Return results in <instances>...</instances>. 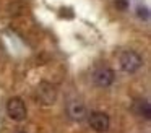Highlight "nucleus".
I'll return each mask as SVG.
<instances>
[{"label":"nucleus","mask_w":151,"mask_h":133,"mask_svg":"<svg viewBox=\"0 0 151 133\" xmlns=\"http://www.w3.org/2000/svg\"><path fill=\"white\" fill-rule=\"evenodd\" d=\"M119 62H120V68L125 73H135V71L143 65V58H141L135 50L122 52L120 57H119Z\"/></svg>","instance_id":"1"},{"label":"nucleus","mask_w":151,"mask_h":133,"mask_svg":"<svg viewBox=\"0 0 151 133\" xmlns=\"http://www.w3.org/2000/svg\"><path fill=\"white\" fill-rule=\"evenodd\" d=\"M7 114L12 120H15V122H23L28 115V110H26L24 102L20 97H12L7 102Z\"/></svg>","instance_id":"2"},{"label":"nucleus","mask_w":151,"mask_h":133,"mask_svg":"<svg viewBox=\"0 0 151 133\" xmlns=\"http://www.w3.org/2000/svg\"><path fill=\"white\" fill-rule=\"evenodd\" d=\"M114 80H115V73L107 67H99V68H96L94 73H93V81L101 88L111 86V84L114 83Z\"/></svg>","instance_id":"3"},{"label":"nucleus","mask_w":151,"mask_h":133,"mask_svg":"<svg viewBox=\"0 0 151 133\" xmlns=\"http://www.w3.org/2000/svg\"><path fill=\"white\" fill-rule=\"evenodd\" d=\"M89 127H91L94 132L98 133H104L109 130L111 127V120H109V115L104 112H93L89 115Z\"/></svg>","instance_id":"4"},{"label":"nucleus","mask_w":151,"mask_h":133,"mask_svg":"<svg viewBox=\"0 0 151 133\" xmlns=\"http://www.w3.org/2000/svg\"><path fill=\"white\" fill-rule=\"evenodd\" d=\"M37 97H39V101L42 104H54V101L57 97V91L52 84L41 83L37 86Z\"/></svg>","instance_id":"5"},{"label":"nucleus","mask_w":151,"mask_h":133,"mask_svg":"<svg viewBox=\"0 0 151 133\" xmlns=\"http://www.w3.org/2000/svg\"><path fill=\"white\" fill-rule=\"evenodd\" d=\"M67 114H68L70 119L76 120V122H81L83 119L86 117V109L81 102L78 101H72V102L67 106Z\"/></svg>","instance_id":"6"},{"label":"nucleus","mask_w":151,"mask_h":133,"mask_svg":"<svg viewBox=\"0 0 151 133\" xmlns=\"http://www.w3.org/2000/svg\"><path fill=\"white\" fill-rule=\"evenodd\" d=\"M140 104V115H145V119H150V104L146 101H138Z\"/></svg>","instance_id":"7"},{"label":"nucleus","mask_w":151,"mask_h":133,"mask_svg":"<svg viewBox=\"0 0 151 133\" xmlns=\"http://www.w3.org/2000/svg\"><path fill=\"white\" fill-rule=\"evenodd\" d=\"M115 6H117V10H120V12H125V10L128 8V2L127 0H115Z\"/></svg>","instance_id":"8"},{"label":"nucleus","mask_w":151,"mask_h":133,"mask_svg":"<svg viewBox=\"0 0 151 133\" xmlns=\"http://www.w3.org/2000/svg\"><path fill=\"white\" fill-rule=\"evenodd\" d=\"M138 16L143 19H148V10L146 8H138Z\"/></svg>","instance_id":"9"}]
</instances>
